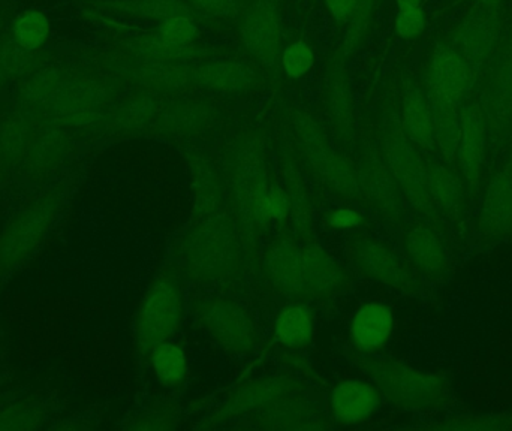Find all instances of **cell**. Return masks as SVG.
I'll list each match as a JSON object with an SVG mask.
<instances>
[{
    "mask_svg": "<svg viewBox=\"0 0 512 431\" xmlns=\"http://www.w3.org/2000/svg\"><path fill=\"white\" fill-rule=\"evenodd\" d=\"M325 11L337 24H349L357 15L360 0H322Z\"/></svg>",
    "mask_w": 512,
    "mask_h": 431,
    "instance_id": "cell-26",
    "label": "cell"
},
{
    "mask_svg": "<svg viewBox=\"0 0 512 431\" xmlns=\"http://www.w3.org/2000/svg\"><path fill=\"white\" fill-rule=\"evenodd\" d=\"M182 303L173 280H161L150 289L138 315L137 340L144 351H153L167 342L180 325Z\"/></svg>",
    "mask_w": 512,
    "mask_h": 431,
    "instance_id": "cell-4",
    "label": "cell"
},
{
    "mask_svg": "<svg viewBox=\"0 0 512 431\" xmlns=\"http://www.w3.org/2000/svg\"><path fill=\"white\" fill-rule=\"evenodd\" d=\"M131 12L146 20H165L174 15H192L185 0H132Z\"/></svg>",
    "mask_w": 512,
    "mask_h": 431,
    "instance_id": "cell-23",
    "label": "cell"
},
{
    "mask_svg": "<svg viewBox=\"0 0 512 431\" xmlns=\"http://www.w3.org/2000/svg\"><path fill=\"white\" fill-rule=\"evenodd\" d=\"M312 318L303 307L282 310L276 319V336L285 345H303L312 336Z\"/></svg>",
    "mask_w": 512,
    "mask_h": 431,
    "instance_id": "cell-19",
    "label": "cell"
},
{
    "mask_svg": "<svg viewBox=\"0 0 512 431\" xmlns=\"http://www.w3.org/2000/svg\"><path fill=\"white\" fill-rule=\"evenodd\" d=\"M397 9L405 11V9L421 8L423 0H396Z\"/></svg>",
    "mask_w": 512,
    "mask_h": 431,
    "instance_id": "cell-28",
    "label": "cell"
},
{
    "mask_svg": "<svg viewBox=\"0 0 512 431\" xmlns=\"http://www.w3.org/2000/svg\"><path fill=\"white\" fill-rule=\"evenodd\" d=\"M331 406L337 420L358 423L366 420L378 408V394L364 382H343L334 390Z\"/></svg>",
    "mask_w": 512,
    "mask_h": 431,
    "instance_id": "cell-14",
    "label": "cell"
},
{
    "mask_svg": "<svg viewBox=\"0 0 512 431\" xmlns=\"http://www.w3.org/2000/svg\"><path fill=\"white\" fill-rule=\"evenodd\" d=\"M197 35L198 26L192 15H174L156 26L143 50L153 60H180Z\"/></svg>",
    "mask_w": 512,
    "mask_h": 431,
    "instance_id": "cell-8",
    "label": "cell"
},
{
    "mask_svg": "<svg viewBox=\"0 0 512 431\" xmlns=\"http://www.w3.org/2000/svg\"><path fill=\"white\" fill-rule=\"evenodd\" d=\"M510 177H511V179H512V173L510 174Z\"/></svg>",
    "mask_w": 512,
    "mask_h": 431,
    "instance_id": "cell-30",
    "label": "cell"
},
{
    "mask_svg": "<svg viewBox=\"0 0 512 431\" xmlns=\"http://www.w3.org/2000/svg\"><path fill=\"white\" fill-rule=\"evenodd\" d=\"M427 17L423 6L415 9H405L399 11L394 20V30L399 38L405 41L420 38L426 30Z\"/></svg>",
    "mask_w": 512,
    "mask_h": 431,
    "instance_id": "cell-24",
    "label": "cell"
},
{
    "mask_svg": "<svg viewBox=\"0 0 512 431\" xmlns=\"http://www.w3.org/2000/svg\"><path fill=\"white\" fill-rule=\"evenodd\" d=\"M5 68H3V62L2 59H0V87L3 86V83H5Z\"/></svg>",
    "mask_w": 512,
    "mask_h": 431,
    "instance_id": "cell-29",
    "label": "cell"
},
{
    "mask_svg": "<svg viewBox=\"0 0 512 431\" xmlns=\"http://www.w3.org/2000/svg\"><path fill=\"white\" fill-rule=\"evenodd\" d=\"M59 209V195L45 194L9 219L0 235V268L15 267L33 253L59 215Z\"/></svg>",
    "mask_w": 512,
    "mask_h": 431,
    "instance_id": "cell-3",
    "label": "cell"
},
{
    "mask_svg": "<svg viewBox=\"0 0 512 431\" xmlns=\"http://www.w3.org/2000/svg\"><path fill=\"white\" fill-rule=\"evenodd\" d=\"M12 38L24 51H36L47 44L51 36L50 18L39 9H27L12 23Z\"/></svg>",
    "mask_w": 512,
    "mask_h": 431,
    "instance_id": "cell-16",
    "label": "cell"
},
{
    "mask_svg": "<svg viewBox=\"0 0 512 431\" xmlns=\"http://www.w3.org/2000/svg\"><path fill=\"white\" fill-rule=\"evenodd\" d=\"M367 370L379 390L402 408L432 411L447 402V384L435 373L390 360L373 361Z\"/></svg>",
    "mask_w": 512,
    "mask_h": 431,
    "instance_id": "cell-2",
    "label": "cell"
},
{
    "mask_svg": "<svg viewBox=\"0 0 512 431\" xmlns=\"http://www.w3.org/2000/svg\"><path fill=\"white\" fill-rule=\"evenodd\" d=\"M240 41L252 59L271 66L283 51V24L274 0H255L242 15Z\"/></svg>",
    "mask_w": 512,
    "mask_h": 431,
    "instance_id": "cell-5",
    "label": "cell"
},
{
    "mask_svg": "<svg viewBox=\"0 0 512 431\" xmlns=\"http://www.w3.org/2000/svg\"><path fill=\"white\" fill-rule=\"evenodd\" d=\"M430 429L460 431L511 430L512 415H468V417H453L448 418L444 423L430 426Z\"/></svg>",
    "mask_w": 512,
    "mask_h": 431,
    "instance_id": "cell-22",
    "label": "cell"
},
{
    "mask_svg": "<svg viewBox=\"0 0 512 431\" xmlns=\"http://www.w3.org/2000/svg\"><path fill=\"white\" fill-rule=\"evenodd\" d=\"M394 318L390 307L369 303L361 307L352 321V337L360 348L376 351L382 348L393 333Z\"/></svg>",
    "mask_w": 512,
    "mask_h": 431,
    "instance_id": "cell-11",
    "label": "cell"
},
{
    "mask_svg": "<svg viewBox=\"0 0 512 431\" xmlns=\"http://www.w3.org/2000/svg\"><path fill=\"white\" fill-rule=\"evenodd\" d=\"M283 71L292 80L306 77L316 63V54L307 42L295 41L285 45L280 54Z\"/></svg>",
    "mask_w": 512,
    "mask_h": 431,
    "instance_id": "cell-21",
    "label": "cell"
},
{
    "mask_svg": "<svg viewBox=\"0 0 512 431\" xmlns=\"http://www.w3.org/2000/svg\"><path fill=\"white\" fill-rule=\"evenodd\" d=\"M406 252L412 264L427 277H442L447 270V249L441 237L427 228H415L406 237Z\"/></svg>",
    "mask_w": 512,
    "mask_h": 431,
    "instance_id": "cell-13",
    "label": "cell"
},
{
    "mask_svg": "<svg viewBox=\"0 0 512 431\" xmlns=\"http://www.w3.org/2000/svg\"><path fill=\"white\" fill-rule=\"evenodd\" d=\"M210 330L231 349L245 351L252 346V327L246 313L233 303L216 304L209 310Z\"/></svg>",
    "mask_w": 512,
    "mask_h": 431,
    "instance_id": "cell-12",
    "label": "cell"
},
{
    "mask_svg": "<svg viewBox=\"0 0 512 431\" xmlns=\"http://www.w3.org/2000/svg\"><path fill=\"white\" fill-rule=\"evenodd\" d=\"M277 285L291 295H328L342 289L345 273L318 249L279 250L270 259Z\"/></svg>",
    "mask_w": 512,
    "mask_h": 431,
    "instance_id": "cell-1",
    "label": "cell"
},
{
    "mask_svg": "<svg viewBox=\"0 0 512 431\" xmlns=\"http://www.w3.org/2000/svg\"><path fill=\"white\" fill-rule=\"evenodd\" d=\"M429 188L436 204H439L448 215H456L462 200V189L457 177L447 168L433 165L429 167Z\"/></svg>",
    "mask_w": 512,
    "mask_h": 431,
    "instance_id": "cell-18",
    "label": "cell"
},
{
    "mask_svg": "<svg viewBox=\"0 0 512 431\" xmlns=\"http://www.w3.org/2000/svg\"><path fill=\"white\" fill-rule=\"evenodd\" d=\"M195 11L219 20H230L240 11V0H185Z\"/></svg>",
    "mask_w": 512,
    "mask_h": 431,
    "instance_id": "cell-25",
    "label": "cell"
},
{
    "mask_svg": "<svg viewBox=\"0 0 512 431\" xmlns=\"http://www.w3.org/2000/svg\"><path fill=\"white\" fill-rule=\"evenodd\" d=\"M354 255L363 273L391 288L412 291L420 286L408 265L382 244L360 241L355 246Z\"/></svg>",
    "mask_w": 512,
    "mask_h": 431,
    "instance_id": "cell-6",
    "label": "cell"
},
{
    "mask_svg": "<svg viewBox=\"0 0 512 431\" xmlns=\"http://www.w3.org/2000/svg\"><path fill=\"white\" fill-rule=\"evenodd\" d=\"M331 223L336 228H352L360 223V216L352 210H339L331 216Z\"/></svg>",
    "mask_w": 512,
    "mask_h": 431,
    "instance_id": "cell-27",
    "label": "cell"
},
{
    "mask_svg": "<svg viewBox=\"0 0 512 431\" xmlns=\"http://www.w3.org/2000/svg\"><path fill=\"white\" fill-rule=\"evenodd\" d=\"M430 98L459 104L471 87V72L465 60L448 47H439L432 57L429 72Z\"/></svg>",
    "mask_w": 512,
    "mask_h": 431,
    "instance_id": "cell-7",
    "label": "cell"
},
{
    "mask_svg": "<svg viewBox=\"0 0 512 431\" xmlns=\"http://www.w3.org/2000/svg\"><path fill=\"white\" fill-rule=\"evenodd\" d=\"M153 369L164 384H180L188 370L185 354L173 343H161L153 349Z\"/></svg>",
    "mask_w": 512,
    "mask_h": 431,
    "instance_id": "cell-20",
    "label": "cell"
},
{
    "mask_svg": "<svg viewBox=\"0 0 512 431\" xmlns=\"http://www.w3.org/2000/svg\"><path fill=\"white\" fill-rule=\"evenodd\" d=\"M198 75L203 78L207 86L237 90L251 84L254 71L245 63L222 60V62L206 63L201 66L198 69Z\"/></svg>",
    "mask_w": 512,
    "mask_h": 431,
    "instance_id": "cell-17",
    "label": "cell"
},
{
    "mask_svg": "<svg viewBox=\"0 0 512 431\" xmlns=\"http://www.w3.org/2000/svg\"><path fill=\"white\" fill-rule=\"evenodd\" d=\"M462 134L456 158L463 176L471 185L480 177L484 158V125L480 113L475 107H465L462 113Z\"/></svg>",
    "mask_w": 512,
    "mask_h": 431,
    "instance_id": "cell-10",
    "label": "cell"
},
{
    "mask_svg": "<svg viewBox=\"0 0 512 431\" xmlns=\"http://www.w3.org/2000/svg\"><path fill=\"white\" fill-rule=\"evenodd\" d=\"M405 128L409 137L417 144L432 147L433 135L432 108L429 96L420 89L411 90L405 101Z\"/></svg>",
    "mask_w": 512,
    "mask_h": 431,
    "instance_id": "cell-15",
    "label": "cell"
},
{
    "mask_svg": "<svg viewBox=\"0 0 512 431\" xmlns=\"http://www.w3.org/2000/svg\"><path fill=\"white\" fill-rule=\"evenodd\" d=\"M480 231L487 240L512 234V179L499 174L489 186L480 213Z\"/></svg>",
    "mask_w": 512,
    "mask_h": 431,
    "instance_id": "cell-9",
    "label": "cell"
}]
</instances>
